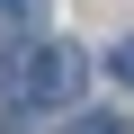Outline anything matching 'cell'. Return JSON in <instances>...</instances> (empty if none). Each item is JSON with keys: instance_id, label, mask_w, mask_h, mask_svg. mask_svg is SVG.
Masks as SVG:
<instances>
[{"instance_id": "obj_3", "label": "cell", "mask_w": 134, "mask_h": 134, "mask_svg": "<svg viewBox=\"0 0 134 134\" xmlns=\"http://www.w3.org/2000/svg\"><path fill=\"white\" fill-rule=\"evenodd\" d=\"M72 134H134V125H125V116H81Z\"/></svg>"}, {"instance_id": "obj_4", "label": "cell", "mask_w": 134, "mask_h": 134, "mask_svg": "<svg viewBox=\"0 0 134 134\" xmlns=\"http://www.w3.org/2000/svg\"><path fill=\"white\" fill-rule=\"evenodd\" d=\"M36 9L45 0H0V18H18V27H36Z\"/></svg>"}, {"instance_id": "obj_2", "label": "cell", "mask_w": 134, "mask_h": 134, "mask_svg": "<svg viewBox=\"0 0 134 134\" xmlns=\"http://www.w3.org/2000/svg\"><path fill=\"white\" fill-rule=\"evenodd\" d=\"M9 107H27V45L0 54V116H9Z\"/></svg>"}, {"instance_id": "obj_5", "label": "cell", "mask_w": 134, "mask_h": 134, "mask_svg": "<svg viewBox=\"0 0 134 134\" xmlns=\"http://www.w3.org/2000/svg\"><path fill=\"white\" fill-rule=\"evenodd\" d=\"M116 81H134V36H125V45H116Z\"/></svg>"}, {"instance_id": "obj_1", "label": "cell", "mask_w": 134, "mask_h": 134, "mask_svg": "<svg viewBox=\"0 0 134 134\" xmlns=\"http://www.w3.org/2000/svg\"><path fill=\"white\" fill-rule=\"evenodd\" d=\"M81 81H90L81 45H54V36L27 45V107H63V98H81Z\"/></svg>"}]
</instances>
